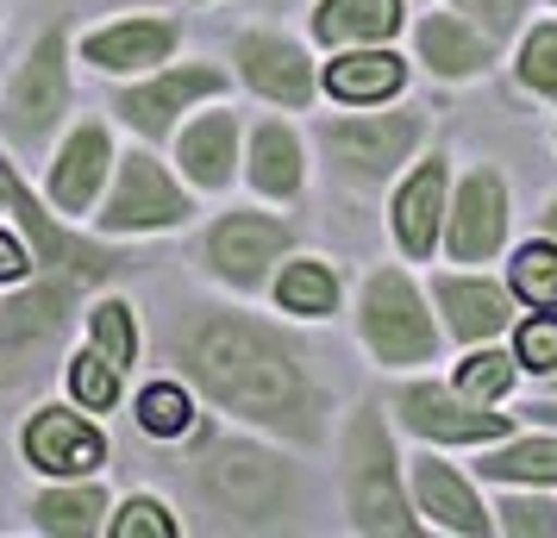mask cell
Instances as JSON below:
<instances>
[{
	"mask_svg": "<svg viewBox=\"0 0 557 538\" xmlns=\"http://www.w3.org/2000/svg\"><path fill=\"white\" fill-rule=\"evenodd\" d=\"M170 51H176V26H163V20H126V26H107L88 38V63L95 70H113V76L145 70V63H163Z\"/></svg>",
	"mask_w": 557,
	"mask_h": 538,
	"instance_id": "e0dca14e",
	"label": "cell"
},
{
	"mask_svg": "<svg viewBox=\"0 0 557 538\" xmlns=\"http://www.w3.org/2000/svg\"><path fill=\"white\" fill-rule=\"evenodd\" d=\"M507 383H513V358H502V351H476L457 370V388L470 401H495V395H507Z\"/></svg>",
	"mask_w": 557,
	"mask_h": 538,
	"instance_id": "d6a6232c",
	"label": "cell"
},
{
	"mask_svg": "<svg viewBox=\"0 0 557 538\" xmlns=\"http://www.w3.org/2000/svg\"><path fill=\"white\" fill-rule=\"evenodd\" d=\"M238 63H245V82H251L257 95H270V101H282V107L313 101V70H307V57L295 51L288 38H270V32L238 38Z\"/></svg>",
	"mask_w": 557,
	"mask_h": 538,
	"instance_id": "5bb4252c",
	"label": "cell"
},
{
	"mask_svg": "<svg viewBox=\"0 0 557 538\" xmlns=\"http://www.w3.org/2000/svg\"><path fill=\"white\" fill-rule=\"evenodd\" d=\"M13 276H26V251H20V238L0 232V283H13Z\"/></svg>",
	"mask_w": 557,
	"mask_h": 538,
	"instance_id": "f35d334b",
	"label": "cell"
},
{
	"mask_svg": "<svg viewBox=\"0 0 557 538\" xmlns=\"http://www.w3.org/2000/svg\"><path fill=\"white\" fill-rule=\"evenodd\" d=\"M413 488H420V508H426L432 520L445 526V533H470V538H476V533H495V520L476 508V495L457 483L445 463L420 458V463H413Z\"/></svg>",
	"mask_w": 557,
	"mask_h": 538,
	"instance_id": "d6986e66",
	"label": "cell"
},
{
	"mask_svg": "<svg viewBox=\"0 0 557 538\" xmlns=\"http://www.w3.org/2000/svg\"><path fill=\"white\" fill-rule=\"evenodd\" d=\"M420 51H426V63L438 76H476L482 63H488V32H470L451 13H432L426 26H420Z\"/></svg>",
	"mask_w": 557,
	"mask_h": 538,
	"instance_id": "cb8c5ba5",
	"label": "cell"
},
{
	"mask_svg": "<svg viewBox=\"0 0 557 538\" xmlns=\"http://www.w3.org/2000/svg\"><path fill=\"white\" fill-rule=\"evenodd\" d=\"M251 182L263 195H295L301 188V151H295V132L288 126H263L251 145Z\"/></svg>",
	"mask_w": 557,
	"mask_h": 538,
	"instance_id": "d4e9b609",
	"label": "cell"
},
{
	"mask_svg": "<svg viewBox=\"0 0 557 538\" xmlns=\"http://www.w3.org/2000/svg\"><path fill=\"white\" fill-rule=\"evenodd\" d=\"M395 26H401V0H326L320 7L326 45H376V38H395Z\"/></svg>",
	"mask_w": 557,
	"mask_h": 538,
	"instance_id": "603a6c76",
	"label": "cell"
},
{
	"mask_svg": "<svg viewBox=\"0 0 557 538\" xmlns=\"http://www.w3.org/2000/svg\"><path fill=\"white\" fill-rule=\"evenodd\" d=\"M438 213H445V157H438V163H420L413 182L395 195V238L407 245V257H426L432 251Z\"/></svg>",
	"mask_w": 557,
	"mask_h": 538,
	"instance_id": "ac0fdd59",
	"label": "cell"
},
{
	"mask_svg": "<svg viewBox=\"0 0 557 538\" xmlns=\"http://www.w3.org/2000/svg\"><path fill=\"white\" fill-rule=\"evenodd\" d=\"M495 513H502V533H520V538H539V533L552 538L557 533V508L552 501H502Z\"/></svg>",
	"mask_w": 557,
	"mask_h": 538,
	"instance_id": "d590c367",
	"label": "cell"
},
{
	"mask_svg": "<svg viewBox=\"0 0 557 538\" xmlns=\"http://www.w3.org/2000/svg\"><path fill=\"white\" fill-rule=\"evenodd\" d=\"M101 513H107L101 488H63V495L38 501V533H95Z\"/></svg>",
	"mask_w": 557,
	"mask_h": 538,
	"instance_id": "4316f807",
	"label": "cell"
},
{
	"mask_svg": "<svg viewBox=\"0 0 557 538\" xmlns=\"http://www.w3.org/2000/svg\"><path fill=\"white\" fill-rule=\"evenodd\" d=\"M545 226H552V232H557V207H552V213H545Z\"/></svg>",
	"mask_w": 557,
	"mask_h": 538,
	"instance_id": "60d3db41",
	"label": "cell"
},
{
	"mask_svg": "<svg viewBox=\"0 0 557 538\" xmlns=\"http://www.w3.org/2000/svg\"><path fill=\"white\" fill-rule=\"evenodd\" d=\"M520 76H527V88H539L545 101H557V26H539L527 38V51H520Z\"/></svg>",
	"mask_w": 557,
	"mask_h": 538,
	"instance_id": "836d02e7",
	"label": "cell"
},
{
	"mask_svg": "<svg viewBox=\"0 0 557 538\" xmlns=\"http://www.w3.org/2000/svg\"><path fill=\"white\" fill-rule=\"evenodd\" d=\"M482 476H495V483H557V438L507 445L495 458H482Z\"/></svg>",
	"mask_w": 557,
	"mask_h": 538,
	"instance_id": "484cf974",
	"label": "cell"
},
{
	"mask_svg": "<svg viewBox=\"0 0 557 538\" xmlns=\"http://www.w3.org/2000/svg\"><path fill=\"white\" fill-rule=\"evenodd\" d=\"M88 333H95V351H101L107 363H120V370H126V363L138 358V333H132V308H120V301H101V308L88 313Z\"/></svg>",
	"mask_w": 557,
	"mask_h": 538,
	"instance_id": "f546056e",
	"label": "cell"
},
{
	"mask_svg": "<svg viewBox=\"0 0 557 538\" xmlns=\"http://www.w3.org/2000/svg\"><path fill=\"white\" fill-rule=\"evenodd\" d=\"M201 495L232 526H276V513L295 501V476L257 445H213L201 463Z\"/></svg>",
	"mask_w": 557,
	"mask_h": 538,
	"instance_id": "7a4b0ae2",
	"label": "cell"
},
{
	"mask_svg": "<svg viewBox=\"0 0 557 538\" xmlns=\"http://www.w3.org/2000/svg\"><path fill=\"white\" fill-rule=\"evenodd\" d=\"M457 7L476 20V32H488V38L502 45L507 32H513V20H520V7H527V0H457Z\"/></svg>",
	"mask_w": 557,
	"mask_h": 538,
	"instance_id": "74e56055",
	"label": "cell"
},
{
	"mask_svg": "<svg viewBox=\"0 0 557 538\" xmlns=\"http://www.w3.org/2000/svg\"><path fill=\"white\" fill-rule=\"evenodd\" d=\"M0 195L13 201V213H20L32 251H38V270H51V276H63V283H107V276H120V270H126V257H120V251H101V245H76V238H63V232L45 220V207L20 188V176H13L7 163H0Z\"/></svg>",
	"mask_w": 557,
	"mask_h": 538,
	"instance_id": "52a82bcc",
	"label": "cell"
},
{
	"mask_svg": "<svg viewBox=\"0 0 557 538\" xmlns=\"http://www.w3.org/2000/svg\"><path fill=\"white\" fill-rule=\"evenodd\" d=\"M395 408L413 433L445 438V445H476V438H502L507 433V413H488V401H470L463 388L445 395L438 383H413L395 395Z\"/></svg>",
	"mask_w": 557,
	"mask_h": 538,
	"instance_id": "9c48e42d",
	"label": "cell"
},
{
	"mask_svg": "<svg viewBox=\"0 0 557 538\" xmlns=\"http://www.w3.org/2000/svg\"><path fill=\"white\" fill-rule=\"evenodd\" d=\"M26 458L38 463L45 476H88V470H101L107 438H101V426H88L82 413L45 408L26 426Z\"/></svg>",
	"mask_w": 557,
	"mask_h": 538,
	"instance_id": "7c38bea8",
	"label": "cell"
},
{
	"mask_svg": "<svg viewBox=\"0 0 557 538\" xmlns=\"http://www.w3.org/2000/svg\"><path fill=\"white\" fill-rule=\"evenodd\" d=\"M288 251V226L282 220H263V213H226L213 238H207V263L238 288H257L263 270Z\"/></svg>",
	"mask_w": 557,
	"mask_h": 538,
	"instance_id": "8fae6325",
	"label": "cell"
},
{
	"mask_svg": "<svg viewBox=\"0 0 557 538\" xmlns=\"http://www.w3.org/2000/svg\"><path fill=\"white\" fill-rule=\"evenodd\" d=\"M70 288L63 276L38 283L32 295H13L0 308V363H7V383H26L38 363L57 351V338L70 326Z\"/></svg>",
	"mask_w": 557,
	"mask_h": 538,
	"instance_id": "5b68a950",
	"label": "cell"
},
{
	"mask_svg": "<svg viewBox=\"0 0 557 538\" xmlns=\"http://www.w3.org/2000/svg\"><path fill=\"white\" fill-rule=\"evenodd\" d=\"M502 232H507V188L495 170H476V176L463 182L457 213H451V257L482 263V257H495Z\"/></svg>",
	"mask_w": 557,
	"mask_h": 538,
	"instance_id": "4fadbf2b",
	"label": "cell"
},
{
	"mask_svg": "<svg viewBox=\"0 0 557 538\" xmlns=\"http://www.w3.org/2000/svg\"><path fill=\"white\" fill-rule=\"evenodd\" d=\"M70 388H76V401H88L95 413L113 408V395H120V363H107L101 351H82V358L70 363Z\"/></svg>",
	"mask_w": 557,
	"mask_h": 538,
	"instance_id": "1f68e13d",
	"label": "cell"
},
{
	"mask_svg": "<svg viewBox=\"0 0 557 538\" xmlns=\"http://www.w3.org/2000/svg\"><path fill=\"white\" fill-rule=\"evenodd\" d=\"M438 308H445V326L457 338H495L507 326L513 301L495 283H463V276H451V283H438Z\"/></svg>",
	"mask_w": 557,
	"mask_h": 538,
	"instance_id": "ffe728a7",
	"label": "cell"
},
{
	"mask_svg": "<svg viewBox=\"0 0 557 538\" xmlns=\"http://www.w3.org/2000/svg\"><path fill=\"white\" fill-rule=\"evenodd\" d=\"M401 57H388V51H351V57H338L326 70V88L338 95V101H357V107H370V101H388V95H401Z\"/></svg>",
	"mask_w": 557,
	"mask_h": 538,
	"instance_id": "44dd1931",
	"label": "cell"
},
{
	"mask_svg": "<svg viewBox=\"0 0 557 538\" xmlns=\"http://www.w3.org/2000/svg\"><path fill=\"white\" fill-rule=\"evenodd\" d=\"M188 395H182V388H170V383H157V388H145V395H138V426H145V433H157V438H176L182 426H188Z\"/></svg>",
	"mask_w": 557,
	"mask_h": 538,
	"instance_id": "4dcf8cb0",
	"label": "cell"
},
{
	"mask_svg": "<svg viewBox=\"0 0 557 538\" xmlns=\"http://www.w3.org/2000/svg\"><path fill=\"white\" fill-rule=\"evenodd\" d=\"M326 151L338 163V176L357 182H382L420 138V113H382V120H332L326 132Z\"/></svg>",
	"mask_w": 557,
	"mask_h": 538,
	"instance_id": "ba28073f",
	"label": "cell"
},
{
	"mask_svg": "<svg viewBox=\"0 0 557 538\" xmlns=\"http://www.w3.org/2000/svg\"><path fill=\"white\" fill-rule=\"evenodd\" d=\"M113 538H176V520L157 508V501H126V513L113 520Z\"/></svg>",
	"mask_w": 557,
	"mask_h": 538,
	"instance_id": "e575fe53",
	"label": "cell"
},
{
	"mask_svg": "<svg viewBox=\"0 0 557 538\" xmlns=\"http://www.w3.org/2000/svg\"><path fill=\"white\" fill-rule=\"evenodd\" d=\"M513 295L532 308H557V245H527L513 257Z\"/></svg>",
	"mask_w": 557,
	"mask_h": 538,
	"instance_id": "f1b7e54d",
	"label": "cell"
},
{
	"mask_svg": "<svg viewBox=\"0 0 557 538\" xmlns=\"http://www.w3.org/2000/svg\"><path fill=\"white\" fill-rule=\"evenodd\" d=\"M363 338H370V351L382 363H426L432 358L438 333H432V320L407 276L382 270L376 283H370V295H363Z\"/></svg>",
	"mask_w": 557,
	"mask_h": 538,
	"instance_id": "8992f818",
	"label": "cell"
},
{
	"mask_svg": "<svg viewBox=\"0 0 557 538\" xmlns=\"http://www.w3.org/2000/svg\"><path fill=\"white\" fill-rule=\"evenodd\" d=\"M63 107H70V76H63V32L51 26L38 45H32L26 70H20L13 95H7L0 126H7V138H13L20 151H45V138L57 132Z\"/></svg>",
	"mask_w": 557,
	"mask_h": 538,
	"instance_id": "277c9868",
	"label": "cell"
},
{
	"mask_svg": "<svg viewBox=\"0 0 557 538\" xmlns=\"http://www.w3.org/2000/svg\"><path fill=\"white\" fill-rule=\"evenodd\" d=\"M232 145H238V120L232 113H207L201 126L182 132V170L201 188H226L232 182Z\"/></svg>",
	"mask_w": 557,
	"mask_h": 538,
	"instance_id": "7402d4cb",
	"label": "cell"
},
{
	"mask_svg": "<svg viewBox=\"0 0 557 538\" xmlns=\"http://www.w3.org/2000/svg\"><path fill=\"white\" fill-rule=\"evenodd\" d=\"M107 132L101 126H76V138L63 145V157H57V170H51V195L63 213H88L95 207V188H101L107 176Z\"/></svg>",
	"mask_w": 557,
	"mask_h": 538,
	"instance_id": "2e32d148",
	"label": "cell"
},
{
	"mask_svg": "<svg viewBox=\"0 0 557 538\" xmlns=\"http://www.w3.org/2000/svg\"><path fill=\"white\" fill-rule=\"evenodd\" d=\"M520 363L527 370H557V320H527L520 326Z\"/></svg>",
	"mask_w": 557,
	"mask_h": 538,
	"instance_id": "8d00e7d4",
	"label": "cell"
},
{
	"mask_svg": "<svg viewBox=\"0 0 557 538\" xmlns=\"http://www.w3.org/2000/svg\"><path fill=\"white\" fill-rule=\"evenodd\" d=\"M532 420H545V426H557V401H539V408H527Z\"/></svg>",
	"mask_w": 557,
	"mask_h": 538,
	"instance_id": "ab89813d",
	"label": "cell"
},
{
	"mask_svg": "<svg viewBox=\"0 0 557 538\" xmlns=\"http://www.w3.org/2000/svg\"><path fill=\"white\" fill-rule=\"evenodd\" d=\"M188 376L207 388V401H220L238 420H257L270 433L313 438L320 433V388L301 370V351L245 313H201L176 338Z\"/></svg>",
	"mask_w": 557,
	"mask_h": 538,
	"instance_id": "6da1fadb",
	"label": "cell"
},
{
	"mask_svg": "<svg viewBox=\"0 0 557 538\" xmlns=\"http://www.w3.org/2000/svg\"><path fill=\"white\" fill-rule=\"evenodd\" d=\"M345 501L363 533H413L401 508V483H395V445L382 433L376 408H363L345 433Z\"/></svg>",
	"mask_w": 557,
	"mask_h": 538,
	"instance_id": "3957f363",
	"label": "cell"
},
{
	"mask_svg": "<svg viewBox=\"0 0 557 538\" xmlns=\"http://www.w3.org/2000/svg\"><path fill=\"white\" fill-rule=\"evenodd\" d=\"M332 301H338V276H332L326 263H288L282 308L288 313H332Z\"/></svg>",
	"mask_w": 557,
	"mask_h": 538,
	"instance_id": "83f0119b",
	"label": "cell"
},
{
	"mask_svg": "<svg viewBox=\"0 0 557 538\" xmlns=\"http://www.w3.org/2000/svg\"><path fill=\"white\" fill-rule=\"evenodd\" d=\"M188 201H182V188L163 170H157L145 151L120 157V188H113V201H107L101 226L107 232H157V226H176Z\"/></svg>",
	"mask_w": 557,
	"mask_h": 538,
	"instance_id": "30bf717a",
	"label": "cell"
},
{
	"mask_svg": "<svg viewBox=\"0 0 557 538\" xmlns=\"http://www.w3.org/2000/svg\"><path fill=\"white\" fill-rule=\"evenodd\" d=\"M220 88H226L220 70H170V76H157V82H145V88H132V95H120V113H126L145 138H157V132L176 126L182 107H195V95H220Z\"/></svg>",
	"mask_w": 557,
	"mask_h": 538,
	"instance_id": "9a60e30c",
	"label": "cell"
}]
</instances>
